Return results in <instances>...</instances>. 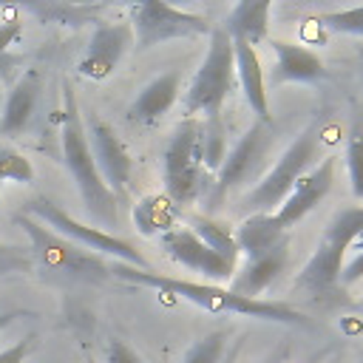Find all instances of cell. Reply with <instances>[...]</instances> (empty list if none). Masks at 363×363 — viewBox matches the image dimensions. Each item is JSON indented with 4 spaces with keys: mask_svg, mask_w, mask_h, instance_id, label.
Instances as JSON below:
<instances>
[{
    "mask_svg": "<svg viewBox=\"0 0 363 363\" xmlns=\"http://www.w3.org/2000/svg\"><path fill=\"white\" fill-rule=\"evenodd\" d=\"M105 363H145L125 340H119V337H111L108 343H105Z\"/></svg>",
    "mask_w": 363,
    "mask_h": 363,
    "instance_id": "cell-31",
    "label": "cell"
},
{
    "mask_svg": "<svg viewBox=\"0 0 363 363\" xmlns=\"http://www.w3.org/2000/svg\"><path fill=\"white\" fill-rule=\"evenodd\" d=\"M235 85V51H233V37L216 26L210 31V45L207 54L201 60V65L196 68L182 108H184V119H196L199 113L204 119L210 116H221V105L230 96Z\"/></svg>",
    "mask_w": 363,
    "mask_h": 363,
    "instance_id": "cell-5",
    "label": "cell"
},
{
    "mask_svg": "<svg viewBox=\"0 0 363 363\" xmlns=\"http://www.w3.org/2000/svg\"><path fill=\"white\" fill-rule=\"evenodd\" d=\"M23 213L31 216V218H37V221H43L48 230L60 233L62 238L74 241L77 247H82V250H88V252L111 255L113 261L130 264V267H136V269H150L147 258H145L130 241H125V238H119V235H113V233H105V230H99V227H91V224L77 221L74 216H68L62 207H57V204L48 201L45 196L31 199V201L23 207Z\"/></svg>",
    "mask_w": 363,
    "mask_h": 363,
    "instance_id": "cell-8",
    "label": "cell"
},
{
    "mask_svg": "<svg viewBox=\"0 0 363 363\" xmlns=\"http://www.w3.org/2000/svg\"><path fill=\"white\" fill-rule=\"evenodd\" d=\"M34 164L26 159L17 147L0 145V182H14V184H31L34 182Z\"/></svg>",
    "mask_w": 363,
    "mask_h": 363,
    "instance_id": "cell-27",
    "label": "cell"
},
{
    "mask_svg": "<svg viewBox=\"0 0 363 363\" xmlns=\"http://www.w3.org/2000/svg\"><path fill=\"white\" fill-rule=\"evenodd\" d=\"M17 318H20V312H3V315H0V329H6L9 323H14Z\"/></svg>",
    "mask_w": 363,
    "mask_h": 363,
    "instance_id": "cell-35",
    "label": "cell"
},
{
    "mask_svg": "<svg viewBox=\"0 0 363 363\" xmlns=\"http://www.w3.org/2000/svg\"><path fill=\"white\" fill-rule=\"evenodd\" d=\"M267 363H284V360H281V357H272V360H267Z\"/></svg>",
    "mask_w": 363,
    "mask_h": 363,
    "instance_id": "cell-36",
    "label": "cell"
},
{
    "mask_svg": "<svg viewBox=\"0 0 363 363\" xmlns=\"http://www.w3.org/2000/svg\"><path fill=\"white\" fill-rule=\"evenodd\" d=\"M289 241V233L278 227L272 213H255V216H244V221L235 227V244L238 252H244L247 258H258L269 250H275L278 244Z\"/></svg>",
    "mask_w": 363,
    "mask_h": 363,
    "instance_id": "cell-20",
    "label": "cell"
},
{
    "mask_svg": "<svg viewBox=\"0 0 363 363\" xmlns=\"http://www.w3.org/2000/svg\"><path fill=\"white\" fill-rule=\"evenodd\" d=\"M85 133H88V142H91V150H94L96 170H99L102 182L113 193L116 204H125L130 199V179H133L130 150L125 147L119 133L108 122H102L96 116H91L85 122Z\"/></svg>",
    "mask_w": 363,
    "mask_h": 363,
    "instance_id": "cell-11",
    "label": "cell"
},
{
    "mask_svg": "<svg viewBox=\"0 0 363 363\" xmlns=\"http://www.w3.org/2000/svg\"><path fill=\"white\" fill-rule=\"evenodd\" d=\"M357 306H360V309H363V298H360V303H357Z\"/></svg>",
    "mask_w": 363,
    "mask_h": 363,
    "instance_id": "cell-38",
    "label": "cell"
},
{
    "mask_svg": "<svg viewBox=\"0 0 363 363\" xmlns=\"http://www.w3.org/2000/svg\"><path fill=\"white\" fill-rule=\"evenodd\" d=\"M320 147H323L320 122L315 119L289 142V147L275 159V164L244 193L241 210L247 216L275 213L284 204V199L292 193V187L320 162Z\"/></svg>",
    "mask_w": 363,
    "mask_h": 363,
    "instance_id": "cell-4",
    "label": "cell"
},
{
    "mask_svg": "<svg viewBox=\"0 0 363 363\" xmlns=\"http://www.w3.org/2000/svg\"><path fill=\"white\" fill-rule=\"evenodd\" d=\"M286 261H289V241L278 244L275 250H269L258 258H247V264L241 269H235L227 289L235 295H244V298H258L284 272Z\"/></svg>",
    "mask_w": 363,
    "mask_h": 363,
    "instance_id": "cell-18",
    "label": "cell"
},
{
    "mask_svg": "<svg viewBox=\"0 0 363 363\" xmlns=\"http://www.w3.org/2000/svg\"><path fill=\"white\" fill-rule=\"evenodd\" d=\"M130 26L136 37V51H147L153 45L170 43V40H187V37H201L213 31L207 17L176 9L164 0H139L130 3Z\"/></svg>",
    "mask_w": 363,
    "mask_h": 363,
    "instance_id": "cell-10",
    "label": "cell"
},
{
    "mask_svg": "<svg viewBox=\"0 0 363 363\" xmlns=\"http://www.w3.org/2000/svg\"><path fill=\"white\" fill-rule=\"evenodd\" d=\"M14 221L26 230L28 252H31L34 264H40L43 269H48L65 281H102L111 275V261L77 247L74 241L48 230L43 221H37L26 213H17Z\"/></svg>",
    "mask_w": 363,
    "mask_h": 363,
    "instance_id": "cell-6",
    "label": "cell"
},
{
    "mask_svg": "<svg viewBox=\"0 0 363 363\" xmlns=\"http://www.w3.org/2000/svg\"><path fill=\"white\" fill-rule=\"evenodd\" d=\"M179 204H173L167 196H159V193H150V196H142L136 204H133V224L142 235H167L170 230L179 227Z\"/></svg>",
    "mask_w": 363,
    "mask_h": 363,
    "instance_id": "cell-22",
    "label": "cell"
},
{
    "mask_svg": "<svg viewBox=\"0 0 363 363\" xmlns=\"http://www.w3.org/2000/svg\"><path fill=\"white\" fill-rule=\"evenodd\" d=\"M201 119H182L162 153L164 196L173 204H193L210 193L213 179L201 162Z\"/></svg>",
    "mask_w": 363,
    "mask_h": 363,
    "instance_id": "cell-7",
    "label": "cell"
},
{
    "mask_svg": "<svg viewBox=\"0 0 363 363\" xmlns=\"http://www.w3.org/2000/svg\"><path fill=\"white\" fill-rule=\"evenodd\" d=\"M187 230L207 247L213 250L221 261H227L233 269H235V261H238V244H235V233L224 224V221H216L210 216H193L187 221Z\"/></svg>",
    "mask_w": 363,
    "mask_h": 363,
    "instance_id": "cell-23",
    "label": "cell"
},
{
    "mask_svg": "<svg viewBox=\"0 0 363 363\" xmlns=\"http://www.w3.org/2000/svg\"><path fill=\"white\" fill-rule=\"evenodd\" d=\"M40 88H43V79H40V71H34V68H28L11 85L6 105H3V113H0V133L3 136H17L28 128L34 108H37V99H40Z\"/></svg>",
    "mask_w": 363,
    "mask_h": 363,
    "instance_id": "cell-19",
    "label": "cell"
},
{
    "mask_svg": "<svg viewBox=\"0 0 363 363\" xmlns=\"http://www.w3.org/2000/svg\"><path fill=\"white\" fill-rule=\"evenodd\" d=\"M179 91H182V74L176 68L153 77L139 91V96L128 105V119L136 125H156L173 108V102L179 99Z\"/></svg>",
    "mask_w": 363,
    "mask_h": 363,
    "instance_id": "cell-16",
    "label": "cell"
},
{
    "mask_svg": "<svg viewBox=\"0 0 363 363\" xmlns=\"http://www.w3.org/2000/svg\"><path fill=\"white\" fill-rule=\"evenodd\" d=\"M133 43H136V37H133V26L128 20H116V23L99 20L79 62H77V71L88 79L102 82L119 68L122 57L133 48Z\"/></svg>",
    "mask_w": 363,
    "mask_h": 363,
    "instance_id": "cell-12",
    "label": "cell"
},
{
    "mask_svg": "<svg viewBox=\"0 0 363 363\" xmlns=\"http://www.w3.org/2000/svg\"><path fill=\"white\" fill-rule=\"evenodd\" d=\"M363 278V247H354V255L346 258L343 272H340V286H352Z\"/></svg>",
    "mask_w": 363,
    "mask_h": 363,
    "instance_id": "cell-32",
    "label": "cell"
},
{
    "mask_svg": "<svg viewBox=\"0 0 363 363\" xmlns=\"http://www.w3.org/2000/svg\"><path fill=\"white\" fill-rule=\"evenodd\" d=\"M272 54H275V68H272V85L281 82H320L326 77L323 60L298 43L286 40H272Z\"/></svg>",
    "mask_w": 363,
    "mask_h": 363,
    "instance_id": "cell-15",
    "label": "cell"
},
{
    "mask_svg": "<svg viewBox=\"0 0 363 363\" xmlns=\"http://www.w3.org/2000/svg\"><path fill=\"white\" fill-rule=\"evenodd\" d=\"M224 346H227V332L216 329V332L199 337V340L184 352L182 363H221Z\"/></svg>",
    "mask_w": 363,
    "mask_h": 363,
    "instance_id": "cell-28",
    "label": "cell"
},
{
    "mask_svg": "<svg viewBox=\"0 0 363 363\" xmlns=\"http://www.w3.org/2000/svg\"><path fill=\"white\" fill-rule=\"evenodd\" d=\"M60 142H62V159L65 167L79 190L82 207L88 213V218L94 221V227H116L119 224V210H116V199L108 190V184L102 182L99 170H96V159L85 133V119L74 94V85L65 79L62 82V111H60Z\"/></svg>",
    "mask_w": 363,
    "mask_h": 363,
    "instance_id": "cell-2",
    "label": "cell"
},
{
    "mask_svg": "<svg viewBox=\"0 0 363 363\" xmlns=\"http://www.w3.org/2000/svg\"><path fill=\"white\" fill-rule=\"evenodd\" d=\"M31 349H34V337H23L14 346H9V349L0 352V363H26V357L31 354Z\"/></svg>",
    "mask_w": 363,
    "mask_h": 363,
    "instance_id": "cell-34",
    "label": "cell"
},
{
    "mask_svg": "<svg viewBox=\"0 0 363 363\" xmlns=\"http://www.w3.org/2000/svg\"><path fill=\"white\" fill-rule=\"evenodd\" d=\"M320 23L335 31V34H352V37H363V6H352V9H337V11H326L320 14Z\"/></svg>",
    "mask_w": 363,
    "mask_h": 363,
    "instance_id": "cell-29",
    "label": "cell"
},
{
    "mask_svg": "<svg viewBox=\"0 0 363 363\" xmlns=\"http://www.w3.org/2000/svg\"><path fill=\"white\" fill-rule=\"evenodd\" d=\"M199 147H201V162L207 173H218L224 156H227V128L221 122V116H210L201 119V136H199Z\"/></svg>",
    "mask_w": 363,
    "mask_h": 363,
    "instance_id": "cell-25",
    "label": "cell"
},
{
    "mask_svg": "<svg viewBox=\"0 0 363 363\" xmlns=\"http://www.w3.org/2000/svg\"><path fill=\"white\" fill-rule=\"evenodd\" d=\"M85 363H96V360H94V357H91V354H88V357H85Z\"/></svg>",
    "mask_w": 363,
    "mask_h": 363,
    "instance_id": "cell-37",
    "label": "cell"
},
{
    "mask_svg": "<svg viewBox=\"0 0 363 363\" xmlns=\"http://www.w3.org/2000/svg\"><path fill=\"white\" fill-rule=\"evenodd\" d=\"M335 164H337L335 156H323V159L292 187V193L284 199V204L272 213L281 230L289 233V227H295L306 213H312V210L329 196V190H332V184H335Z\"/></svg>",
    "mask_w": 363,
    "mask_h": 363,
    "instance_id": "cell-13",
    "label": "cell"
},
{
    "mask_svg": "<svg viewBox=\"0 0 363 363\" xmlns=\"http://www.w3.org/2000/svg\"><path fill=\"white\" fill-rule=\"evenodd\" d=\"M346 170H349L352 196L363 201V116L354 119L346 139Z\"/></svg>",
    "mask_w": 363,
    "mask_h": 363,
    "instance_id": "cell-26",
    "label": "cell"
},
{
    "mask_svg": "<svg viewBox=\"0 0 363 363\" xmlns=\"http://www.w3.org/2000/svg\"><path fill=\"white\" fill-rule=\"evenodd\" d=\"M269 11H272V3L269 0H244L238 6H233V11L227 14L224 20V31L233 37V40H241V43H250L252 48L267 40V31H269Z\"/></svg>",
    "mask_w": 363,
    "mask_h": 363,
    "instance_id": "cell-21",
    "label": "cell"
},
{
    "mask_svg": "<svg viewBox=\"0 0 363 363\" xmlns=\"http://www.w3.org/2000/svg\"><path fill=\"white\" fill-rule=\"evenodd\" d=\"M34 258L28 252V247H17V244H0V278L3 275H14L23 269H31Z\"/></svg>",
    "mask_w": 363,
    "mask_h": 363,
    "instance_id": "cell-30",
    "label": "cell"
},
{
    "mask_svg": "<svg viewBox=\"0 0 363 363\" xmlns=\"http://www.w3.org/2000/svg\"><path fill=\"white\" fill-rule=\"evenodd\" d=\"M111 278H119L125 284L136 286H153L167 295L184 298L193 306L213 312V315H241V318H258V320H272V323H292V326H309V318L281 301H264V298H244L230 292L227 286L218 284H201V281H187V278H167L153 269H136L122 261H111Z\"/></svg>",
    "mask_w": 363,
    "mask_h": 363,
    "instance_id": "cell-1",
    "label": "cell"
},
{
    "mask_svg": "<svg viewBox=\"0 0 363 363\" xmlns=\"http://www.w3.org/2000/svg\"><path fill=\"white\" fill-rule=\"evenodd\" d=\"M363 233V204H349L340 207L332 221L326 224L315 252L309 261L301 267L295 275V289L306 292L309 298L320 303H340L343 301V286H340V272L346 264V250L354 244V238Z\"/></svg>",
    "mask_w": 363,
    "mask_h": 363,
    "instance_id": "cell-3",
    "label": "cell"
},
{
    "mask_svg": "<svg viewBox=\"0 0 363 363\" xmlns=\"http://www.w3.org/2000/svg\"><path fill=\"white\" fill-rule=\"evenodd\" d=\"M162 241V250L176 261V264H182V267H187V269H193V272H201L204 278H210V284H218V281H233V275H235V269L227 264V261H221L213 250H207L187 227H176V230H170L167 235H162L159 238Z\"/></svg>",
    "mask_w": 363,
    "mask_h": 363,
    "instance_id": "cell-14",
    "label": "cell"
},
{
    "mask_svg": "<svg viewBox=\"0 0 363 363\" xmlns=\"http://www.w3.org/2000/svg\"><path fill=\"white\" fill-rule=\"evenodd\" d=\"M20 9L34 14L43 23H60V26H74V28L94 20V14L102 11V6H74V3H23Z\"/></svg>",
    "mask_w": 363,
    "mask_h": 363,
    "instance_id": "cell-24",
    "label": "cell"
},
{
    "mask_svg": "<svg viewBox=\"0 0 363 363\" xmlns=\"http://www.w3.org/2000/svg\"><path fill=\"white\" fill-rule=\"evenodd\" d=\"M233 51H235V79L244 91V99L250 105V111L255 113L258 122L272 125V113H269V96H267V82H264V68H261V57L250 43L233 40Z\"/></svg>",
    "mask_w": 363,
    "mask_h": 363,
    "instance_id": "cell-17",
    "label": "cell"
},
{
    "mask_svg": "<svg viewBox=\"0 0 363 363\" xmlns=\"http://www.w3.org/2000/svg\"><path fill=\"white\" fill-rule=\"evenodd\" d=\"M272 142H275V125H267V122H258V119L238 136V142L227 150V156H224L218 173L213 176L210 193L204 196L210 210L221 207L224 199H227L233 190H238L241 184L252 182V179L261 173L264 159H267Z\"/></svg>",
    "mask_w": 363,
    "mask_h": 363,
    "instance_id": "cell-9",
    "label": "cell"
},
{
    "mask_svg": "<svg viewBox=\"0 0 363 363\" xmlns=\"http://www.w3.org/2000/svg\"><path fill=\"white\" fill-rule=\"evenodd\" d=\"M162 363H167V360H162Z\"/></svg>",
    "mask_w": 363,
    "mask_h": 363,
    "instance_id": "cell-39",
    "label": "cell"
},
{
    "mask_svg": "<svg viewBox=\"0 0 363 363\" xmlns=\"http://www.w3.org/2000/svg\"><path fill=\"white\" fill-rule=\"evenodd\" d=\"M20 37H23V23H20V17L3 20V23H0V54H6Z\"/></svg>",
    "mask_w": 363,
    "mask_h": 363,
    "instance_id": "cell-33",
    "label": "cell"
}]
</instances>
